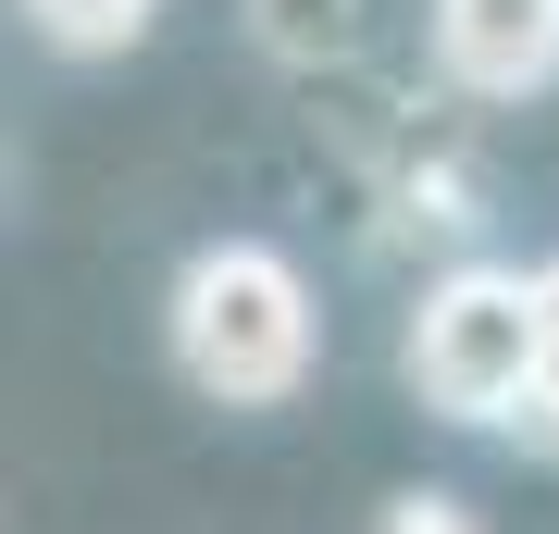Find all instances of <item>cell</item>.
Returning <instances> with one entry per match:
<instances>
[{
    "instance_id": "1",
    "label": "cell",
    "mask_w": 559,
    "mask_h": 534,
    "mask_svg": "<svg viewBox=\"0 0 559 534\" xmlns=\"http://www.w3.org/2000/svg\"><path fill=\"white\" fill-rule=\"evenodd\" d=\"M175 373L224 397V411H286L323 360V311H311V274L261 237H212L200 261L175 274Z\"/></svg>"
},
{
    "instance_id": "2",
    "label": "cell",
    "mask_w": 559,
    "mask_h": 534,
    "mask_svg": "<svg viewBox=\"0 0 559 534\" xmlns=\"http://www.w3.org/2000/svg\"><path fill=\"white\" fill-rule=\"evenodd\" d=\"M399 360H411L423 411H448V423H510L522 360H535V286H522L510 261H460V274L423 286Z\"/></svg>"
},
{
    "instance_id": "3",
    "label": "cell",
    "mask_w": 559,
    "mask_h": 534,
    "mask_svg": "<svg viewBox=\"0 0 559 534\" xmlns=\"http://www.w3.org/2000/svg\"><path fill=\"white\" fill-rule=\"evenodd\" d=\"M436 62L473 99H522L559 75V0H436Z\"/></svg>"
},
{
    "instance_id": "4",
    "label": "cell",
    "mask_w": 559,
    "mask_h": 534,
    "mask_svg": "<svg viewBox=\"0 0 559 534\" xmlns=\"http://www.w3.org/2000/svg\"><path fill=\"white\" fill-rule=\"evenodd\" d=\"M535 360H522V397H510V436L559 460V261H535Z\"/></svg>"
},
{
    "instance_id": "5",
    "label": "cell",
    "mask_w": 559,
    "mask_h": 534,
    "mask_svg": "<svg viewBox=\"0 0 559 534\" xmlns=\"http://www.w3.org/2000/svg\"><path fill=\"white\" fill-rule=\"evenodd\" d=\"M150 13H162V0H25V25H38L50 50H75V62L138 50V38H150Z\"/></svg>"
},
{
    "instance_id": "6",
    "label": "cell",
    "mask_w": 559,
    "mask_h": 534,
    "mask_svg": "<svg viewBox=\"0 0 559 534\" xmlns=\"http://www.w3.org/2000/svg\"><path fill=\"white\" fill-rule=\"evenodd\" d=\"M373 534H485V522L460 510L448 485H411V497H385V522H373Z\"/></svg>"
}]
</instances>
